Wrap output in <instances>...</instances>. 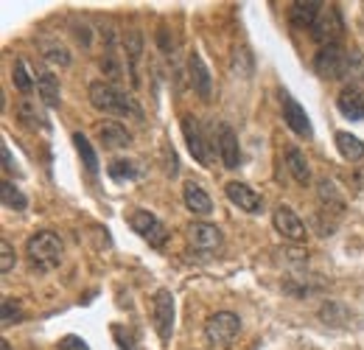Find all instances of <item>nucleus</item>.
Wrapping results in <instances>:
<instances>
[{"label":"nucleus","instance_id":"obj_24","mask_svg":"<svg viewBox=\"0 0 364 350\" xmlns=\"http://www.w3.org/2000/svg\"><path fill=\"white\" fill-rule=\"evenodd\" d=\"M0 202H3V208H9V211H26V208H28L26 193H23L14 182H9V179L0 185Z\"/></svg>","mask_w":364,"mask_h":350},{"label":"nucleus","instance_id":"obj_20","mask_svg":"<svg viewBox=\"0 0 364 350\" xmlns=\"http://www.w3.org/2000/svg\"><path fill=\"white\" fill-rule=\"evenodd\" d=\"M124 51H127V59H129V79H132V88H137V62L143 56V37L137 28H129L124 34Z\"/></svg>","mask_w":364,"mask_h":350},{"label":"nucleus","instance_id":"obj_22","mask_svg":"<svg viewBox=\"0 0 364 350\" xmlns=\"http://www.w3.org/2000/svg\"><path fill=\"white\" fill-rule=\"evenodd\" d=\"M333 137H336V149H339V154H342L345 160L359 163L364 157V140H359L356 134H350V132H336Z\"/></svg>","mask_w":364,"mask_h":350},{"label":"nucleus","instance_id":"obj_10","mask_svg":"<svg viewBox=\"0 0 364 350\" xmlns=\"http://www.w3.org/2000/svg\"><path fill=\"white\" fill-rule=\"evenodd\" d=\"M272 224H274V230H277V233H280L286 241H294V244L306 241V235H309V230H306L303 219H300V216H297L291 208H286V205L274 208Z\"/></svg>","mask_w":364,"mask_h":350},{"label":"nucleus","instance_id":"obj_35","mask_svg":"<svg viewBox=\"0 0 364 350\" xmlns=\"http://www.w3.org/2000/svg\"><path fill=\"white\" fill-rule=\"evenodd\" d=\"M356 188H364V169L356 171Z\"/></svg>","mask_w":364,"mask_h":350},{"label":"nucleus","instance_id":"obj_25","mask_svg":"<svg viewBox=\"0 0 364 350\" xmlns=\"http://www.w3.org/2000/svg\"><path fill=\"white\" fill-rule=\"evenodd\" d=\"M73 146H76V152H79V157H82L85 169H87L90 174H98V154H95L92 143L87 140V134L76 132V134H73Z\"/></svg>","mask_w":364,"mask_h":350},{"label":"nucleus","instance_id":"obj_27","mask_svg":"<svg viewBox=\"0 0 364 350\" xmlns=\"http://www.w3.org/2000/svg\"><path fill=\"white\" fill-rule=\"evenodd\" d=\"M319 199L328 202V208H336V211L345 208V202H342V196H339V191L331 179H319Z\"/></svg>","mask_w":364,"mask_h":350},{"label":"nucleus","instance_id":"obj_26","mask_svg":"<svg viewBox=\"0 0 364 350\" xmlns=\"http://www.w3.org/2000/svg\"><path fill=\"white\" fill-rule=\"evenodd\" d=\"M11 79H14V88L20 90V92H31L34 90V73H28V65H26V59H17L14 62V70H11Z\"/></svg>","mask_w":364,"mask_h":350},{"label":"nucleus","instance_id":"obj_8","mask_svg":"<svg viewBox=\"0 0 364 350\" xmlns=\"http://www.w3.org/2000/svg\"><path fill=\"white\" fill-rule=\"evenodd\" d=\"M182 134H185V143H188V152L196 157V163L202 166H210L213 163V149H210V140H205L202 127L193 115H182Z\"/></svg>","mask_w":364,"mask_h":350},{"label":"nucleus","instance_id":"obj_32","mask_svg":"<svg viewBox=\"0 0 364 350\" xmlns=\"http://www.w3.org/2000/svg\"><path fill=\"white\" fill-rule=\"evenodd\" d=\"M112 334H115V339H118V348H121V350H137L135 336H132L129 331L124 334V328H121V325H115V328H112Z\"/></svg>","mask_w":364,"mask_h":350},{"label":"nucleus","instance_id":"obj_17","mask_svg":"<svg viewBox=\"0 0 364 350\" xmlns=\"http://www.w3.org/2000/svg\"><path fill=\"white\" fill-rule=\"evenodd\" d=\"M182 199H185V208H188L191 213H196V216H208V213L213 211V202H210L208 191H205L199 182H185Z\"/></svg>","mask_w":364,"mask_h":350},{"label":"nucleus","instance_id":"obj_7","mask_svg":"<svg viewBox=\"0 0 364 350\" xmlns=\"http://www.w3.org/2000/svg\"><path fill=\"white\" fill-rule=\"evenodd\" d=\"M342 34H345V23H342L339 9L336 6H325L319 20L314 23V28H311V37L325 48V45H339Z\"/></svg>","mask_w":364,"mask_h":350},{"label":"nucleus","instance_id":"obj_15","mask_svg":"<svg viewBox=\"0 0 364 350\" xmlns=\"http://www.w3.org/2000/svg\"><path fill=\"white\" fill-rule=\"evenodd\" d=\"M188 70H191V85L196 90V95L202 101H210L213 79H210V73H208V68H205V62H202V56L196 51H191V56H188Z\"/></svg>","mask_w":364,"mask_h":350},{"label":"nucleus","instance_id":"obj_11","mask_svg":"<svg viewBox=\"0 0 364 350\" xmlns=\"http://www.w3.org/2000/svg\"><path fill=\"white\" fill-rule=\"evenodd\" d=\"M225 193H228L230 202L235 208H241L244 213H261L264 211V196L258 191H252L247 182H228Z\"/></svg>","mask_w":364,"mask_h":350},{"label":"nucleus","instance_id":"obj_12","mask_svg":"<svg viewBox=\"0 0 364 350\" xmlns=\"http://www.w3.org/2000/svg\"><path fill=\"white\" fill-rule=\"evenodd\" d=\"M216 149L219 157L225 163V169H238L241 166V146H238V134L230 124H219L216 127Z\"/></svg>","mask_w":364,"mask_h":350},{"label":"nucleus","instance_id":"obj_31","mask_svg":"<svg viewBox=\"0 0 364 350\" xmlns=\"http://www.w3.org/2000/svg\"><path fill=\"white\" fill-rule=\"evenodd\" d=\"M14 263H17L14 247L3 238V241H0V272H3V275H6V272H11V269H14Z\"/></svg>","mask_w":364,"mask_h":350},{"label":"nucleus","instance_id":"obj_36","mask_svg":"<svg viewBox=\"0 0 364 350\" xmlns=\"http://www.w3.org/2000/svg\"><path fill=\"white\" fill-rule=\"evenodd\" d=\"M0 345H3V350H11V348H9V342H6V339H0Z\"/></svg>","mask_w":364,"mask_h":350},{"label":"nucleus","instance_id":"obj_21","mask_svg":"<svg viewBox=\"0 0 364 350\" xmlns=\"http://www.w3.org/2000/svg\"><path fill=\"white\" fill-rule=\"evenodd\" d=\"M286 169L291 171V176H294L300 185H309V182H311L309 160H306V154H303L297 146H289V149H286Z\"/></svg>","mask_w":364,"mask_h":350},{"label":"nucleus","instance_id":"obj_14","mask_svg":"<svg viewBox=\"0 0 364 350\" xmlns=\"http://www.w3.org/2000/svg\"><path fill=\"white\" fill-rule=\"evenodd\" d=\"M280 101H283V121L289 124V129H294L297 134H303V137H311L314 129H311V121H309L306 110H303L289 92H283Z\"/></svg>","mask_w":364,"mask_h":350},{"label":"nucleus","instance_id":"obj_23","mask_svg":"<svg viewBox=\"0 0 364 350\" xmlns=\"http://www.w3.org/2000/svg\"><path fill=\"white\" fill-rule=\"evenodd\" d=\"M107 174L115 182H132V179H140L143 176V169L137 160H112L107 166Z\"/></svg>","mask_w":364,"mask_h":350},{"label":"nucleus","instance_id":"obj_9","mask_svg":"<svg viewBox=\"0 0 364 350\" xmlns=\"http://www.w3.org/2000/svg\"><path fill=\"white\" fill-rule=\"evenodd\" d=\"M151 317H154V328L160 334L163 342L171 339L174 334V295L168 289H160L151 300Z\"/></svg>","mask_w":364,"mask_h":350},{"label":"nucleus","instance_id":"obj_3","mask_svg":"<svg viewBox=\"0 0 364 350\" xmlns=\"http://www.w3.org/2000/svg\"><path fill=\"white\" fill-rule=\"evenodd\" d=\"M62 238L53 233V230H40L28 238L26 244V255H28V263L31 269L37 272H53L59 263H62Z\"/></svg>","mask_w":364,"mask_h":350},{"label":"nucleus","instance_id":"obj_6","mask_svg":"<svg viewBox=\"0 0 364 350\" xmlns=\"http://www.w3.org/2000/svg\"><path fill=\"white\" fill-rule=\"evenodd\" d=\"M188 241H191V247H193L196 253H202V255H216V253L222 250V244H225V235H222V230H219L216 224L193 221V224L188 227Z\"/></svg>","mask_w":364,"mask_h":350},{"label":"nucleus","instance_id":"obj_28","mask_svg":"<svg viewBox=\"0 0 364 350\" xmlns=\"http://www.w3.org/2000/svg\"><path fill=\"white\" fill-rule=\"evenodd\" d=\"M17 112L23 115V124H28L31 129H37V127H48L46 121H43V115H40V112H37V110L31 107V101H28V98H26V101H20Z\"/></svg>","mask_w":364,"mask_h":350},{"label":"nucleus","instance_id":"obj_1","mask_svg":"<svg viewBox=\"0 0 364 350\" xmlns=\"http://www.w3.org/2000/svg\"><path fill=\"white\" fill-rule=\"evenodd\" d=\"M87 95H90V104L98 112L143 121V107L135 101V95H127L124 90H118L109 82H92L87 88Z\"/></svg>","mask_w":364,"mask_h":350},{"label":"nucleus","instance_id":"obj_4","mask_svg":"<svg viewBox=\"0 0 364 350\" xmlns=\"http://www.w3.org/2000/svg\"><path fill=\"white\" fill-rule=\"evenodd\" d=\"M238 331H241V319L232 311H216V314H210L205 319V339L210 345L228 348L230 342L238 336Z\"/></svg>","mask_w":364,"mask_h":350},{"label":"nucleus","instance_id":"obj_18","mask_svg":"<svg viewBox=\"0 0 364 350\" xmlns=\"http://www.w3.org/2000/svg\"><path fill=\"white\" fill-rule=\"evenodd\" d=\"M98 137H101L104 149H127V146L132 143V134L127 132L124 124H118V121L101 124V127H98Z\"/></svg>","mask_w":364,"mask_h":350},{"label":"nucleus","instance_id":"obj_33","mask_svg":"<svg viewBox=\"0 0 364 350\" xmlns=\"http://www.w3.org/2000/svg\"><path fill=\"white\" fill-rule=\"evenodd\" d=\"M59 348L62 350H90L87 345H85V339H79V336H73V334H70V336H65V339L59 342Z\"/></svg>","mask_w":364,"mask_h":350},{"label":"nucleus","instance_id":"obj_30","mask_svg":"<svg viewBox=\"0 0 364 350\" xmlns=\"http://www.w3.org/2000/svg\"><path fill=\"white\" fill-rule=\"evenodd\" d=\"M23 319V308L17 300L11 297H3V325H11V322H20Z\"/></svg>","mask_w":364,"mask_h":350},{"label":"nucleus","instance_id":"obj_2","mask_svg":"<svg viewBox=\"0 0 364 350\" xmlns=\"http://www.w3.org/2000/svg\"><path fill=\"white\" fill-rule=\"evenodd\" d=\"M353 65L364 68V56L356 51L348 53L342 45H325L314 56V70L322 79H342V76L353 73Z\"/></svg>","mask_w":364,"mask_h":350},{"label":"nucleus","instance_id":"obj_19","mask_svg":"<svg viewBox=\"0 0 364 350\" xmlns=\"http://www.w3.org/2000/svg\"><path fill=\"white\" fill-rule=\"evenodd\" d=\"M336 107H339V112H342L345 118H350V121H364V95L359 90H353V88L342 90V92L336 95Z\"/></svg>","mask_w":364,"mask_h":350},{"label":"nucleus","instance_id":"obj_29","mask_svg":"<svg viewBox=\"0 0 364 350\" xmlns=\"http://www.w3.org/2000/svg\"><path fill=\"white\" fill-rule=\"evenodd\" d=\"M43 56H46L50 65H68V62H70V53L56 43H48L46 51H43Z\"/></svg>","mask_w":364,"mask_h":350},{"label":"nucleus","instance_id":"obj_16","mask_svg":"<svg viewBox=\"0 0 364 350\" xmlns=\"http://www.w3.org/2000/svg\"><path fill=\"white\" fill-rule=\"evenodd\" d=\"M322 9H325V3H317V0H297V3H291L289 20L294 28H314Z\"/></svg>","mask_w":364,"mask_h":350},{"label":"nucleus","instance_id":"obj_13","mask_svg":"<svg viewBox=\"0 0 364 350\" xmlns=\"http://www.w3.org/2000/svg\"><path fill=\"white\" fill-rule=\"evenodd\" d=\"M34 82H37V95L43 98V104L48 110H56L62 104V90H59L56 76L48 70L46 65H37L34 68Z\"/></svg>","mask_w":364,"mask_h":350},{"label":"nucleus","instance_id":"obj_5","mask_svg":"<svg viewBox=\"0 0 364 350\" xmlns=\"http://www.w3.org/2000/svg\"><path fill=\"white\" fill-rule=\"evenodd\" d=\"M129 227L143 241H149V247H154V250H163L168 244V227L149 211H135L129 216Z\"/></svg>","mask_w":364,"mask_h":350},{"label":"nucleus","instance_id":"obj_34","mask_svg":"<svg viewBox=\"0 0 364 350\" xmlns=\"http://www.w3.org/2000/svg\"><path fill=\"white\" fill-rule=\"evenodd\" d=\"M0 154H3V169H6V171H14V174H20V171H17V166H14V157H11V152H9V146H6V143H3Z\"/></svg>","mask_w":364,"mask_h":350}]
</instances>
